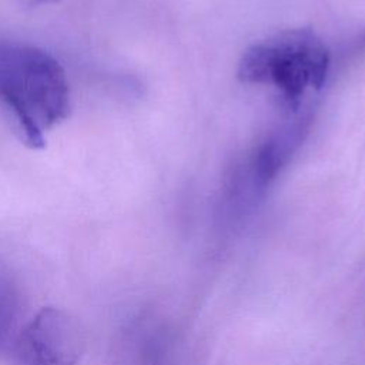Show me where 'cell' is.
Listing matches in <instances>:
<instances>
[{
  "label": "cell",
  "instance_id": "obj_1",
  "mask_svg": "<svg viewBox=\"0 0 365 365\" xmlns=\"http://www.w3.org/2000/svg\"><path fill=\"white\" fill-rule=\"evenodd\" d=\"M0 104L30 148L70 114V84L64 67L48 51L20 41L0 43Z\"/></svg>",
  "mask_w": 365,
  "mask_h": 365
},
{
  "label": "cell",
  "instance_id": "obj_2",
  "mask_svg": "<svg viewBox=\"0 0 365 365\" xmlns=\"http://www.w3.org/2000/svg\"><path fill=\"white\" fill-rule=\"evenodd\" d=\"M329 51L311 29H288L247 48L238 77L248 84L275 87L289 106L298 104L307 90L324 86Z\"/></svg>",
  "mask_w": 365,
  "mask_h": 365
},
{
  "label": "cell",
  "instance_id": "obj_3",
  "mask_svg": "<svg viewBox=\"0 0 365 365\" xmlns=\"http://www.w3.org/2000/svg\"><path fill=\"white\" fill-rule=\"evenodd\" d=\"M83 349L80 322L63 309L47 307L23 325L11 354L17 365H76Z\"/></svg>",
  "mask_w": 365,
  "mask_h": 365
},
{
  "label": "cell",
  "instance_id": "obj_4",
  "mask_svg": "<svg viewBox=\"0 0 365 365\" xmlns=\"http://www.w3.org/2000/svg\"><path fill=\"white\" fill-rule=\"evenodd\" d=\"M21 298L10 272L0 268V354L11 352L23 328L20 324Z\"/></svg>",
  "mask_w": 365,
  "mask_h": 365
},
{
  "label": "cell",
  "instance_id": "obj_5",
  "mask_svg": "<svg viewBox=\"0 0 365 365\" xmlns=\"http://www.w3.org/2000/svg\"><path fill=\"white\" fill-rule=\"evenodd\" d=\"M23 1L30 4H51V3H56L57 0H23Z\"/></svg>",
  "mask_w": 365,
  "mask_h": 365
}]
</instances>
